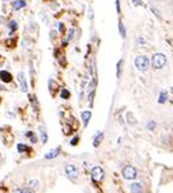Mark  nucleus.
<instances>
[{
  "instance_id": "5701e85b",
  "label": "nucleus",
  "mask_w": 173,
  "mask_h": 193,
  "mask_svg": "<svg viewBox=\"0 0 173 193\" xmlns=\"http://www.w3.org/2000/svg\"><path fill=\"white\" fill-rule=\"evenodd\" d=\"M78 142H79V137H78V136H75L74 139L71 140V146H77V144H78Z\"/></svg>"
},
{
  "instance_id": "f3484780",
  "label": "nucleus",
  "mask_w": 173,
  "mask_h": 193,
  "mask_svg": "<svg viewBox=\"0 0 173 193\" xmlns=\"http://www.w3.org/2000/svg\"><path fill=\"white\" fill-rule=\"evenodd\" d=\"M47 140H48L47 131H45L44 127H41V142H42V143H47Z\"/></svg>"
},
{
  "instance_id": "f8f14e48",
  "label": "nucleus",
  "mask_w": 173,
  "mask_h": 193,
  "mask_svg": "<svg viewBox=\"0 0 173 193\" xmlns=\"http://www.w3.org/2000/svg\"><path fill=\"white\" fill-rule=\"evenodd\" d=\"M130 189H131V192H132V193H142V192H143V188H142V185L139 182L132 184L130 186Z\"/></svg>"
},
{
  "instance_id": "7ed1b4c3",
  "label": "nucleus",
  "mask_w": 173,
  "mask_h": 193,
  "mask_svg": "<svg viewBox=\"0 0 173 193\" xmlns=\"http://www.w3.org/2000/svg\"><path fill=\"white\" fill-rule=\"evenodd\" d=\"M136 169L134 167V166H126V167L123 169V176L126 180H134L135 177H136Z\"/></svg>"
},
{
  "instance_id": "2eb2a0df",
  "label": "nucleus",
  "mask_w": 173,
  "mask_h": 193,
  "mask_svg": "<svg viewBox=\"0 0 173 193\" xmlns=\"http://www.w3.org/2000/svg\"><path fill=\"white\" fill-rule=\"evenodd\" d=\"M119 31H120V35L123 37V38H126V34H127V31H126V27H124V23L121 21L119 22Z\"/></svg>"
},
{
  "instance_id": "f03ea898",
  "label": "nucleus",
  "mask_w": 173,
  "mask_h": 193,
  "mask_svg": "<svg viewBox=\"0 0 173 193\" xmlns=\"http://www.w3.org/2000/svg\"><path fill=\"white\" fill-rule=\"evenodd\" d=\"M165 64H166V56L164 53H156L153 54L151 59V65L154 69H161L164 68Z\"/></svg>"
},
{
  "instance_id": "4be33fe9",
  "label": "nucleus",
  "mask_w": 173,
  "mask_h": 193,
  "mask_svg": "<svg viewBox=\"0 0 173 193\" xmlns=\"http://www.w3.org/2000/svg\"><path fill=\"white\" fill-rule=\"evenodd\" d=\"M30 186H32V188H37V186H38V181H37V180H33V181H30Z\"/></svg>"
},
{
  "instance_id": "a878e982",
  "label": "nucleus",
  "mask_w": 173,
  "mask_h": 193,
  "mask_svg": "<svg viewBox=\"0 0 173 193\" xmlns=\"http://www.w3.org/2000/svg\"><path fill=\"white\" fill-rule=\"evenodd\" d=\"M56 37H57V31H56V30H52V31H51V40L53 41Z\"/></svg>"
},
{
  "instance_id": "39448f33",
  "label": "nucleus",
  "mask_w": 173,
  "mask_h": 193,
  "mask_svg": "<svg viewBox=\"0 0 173 193\" xmlns=\"http://www.w3.org/2000/svg\"><path fill=\"white\" fill-rule=\"evenodd\" d=\"M66 174L72 180H77L78 178V169L75 167L74 165H67L66 166Z\"/></svg>"
},
{
  "instance_id": "4468645a",
  "label": "nucleus",
  "mask_w": 173,
  "mask_h": 193,
  "mask_svg": "<svg viewBox=\"0 0 173 193\" xmlns=\"http://www.w3.org/2000/svg\"><path fill=\"white\" fill-rule=\"evenodd\" d=\"M8 29H10V33L12 34V33L18 29V23H17V21H10V22H8Z\"/></svg>"
},
{
  "instance_id": "f257e3e1",
  "label": "nucleus",
  "mask_w": 173,
  "mask_h": 193,
  "mask_svg": "<svg viewBox=\"0 0 173 193\" xmlns=\"http://www.w3.org/2000/svg\"><path fill=\"white\" fill-rule=\"evenodd\" d=\"M134 64H135V68H136L138 71L145 72V71H147L149 67H150V60H149L147 56H145V54H139V56L135 57Z\"/></svg>"
},
{
  "instance_id": "393cba45",
  "label": "nucleus",
  "mask_w": 173,
  "mask_h": 193,
  "mask_svg": "<svg viewBox=\"0 0 173 193\" xmlns=\"http://www.w3.org/2000/svg\"><path fill=\"white\" fill-rule=\"evenodd\" d=\"M116 11H117V14L121 12V8H120V0H116Z\"/></svg>"
},
{
  "instance_id": "ddd939ff",
  "label": "nucleus",
  "mask_w": 173,
  "mask_h": 193,
  "mask_svg": "<svg viewBox=\"0 0 173 193\" xmlns=\"http://www.w3.org/2000/svg\"><path fill=\"white\" fill-rule=\"evenodd\" d=\"M166 98H168V92L165 90H162V91H161V94H160V96H158V103H165V102H166Z\"/></svg>"
},
{
  "instance_id": "2f4dec72",
  "label": "nucleus",
  "mask_w": 173,
  "mask_h": 193,
  "mask_svg": "<svg viewBox=\"0 0 173 193\" xmlns=\"http://www.w3.org/2000/svg\"><path fill=\"white\" fill-rule=\"evenodd\" d=\"M12 193H22V189H15Z\"/></svg>"
},
{
  "instance_id": "9d476101",
  "label": "nucleus",
  "mask_w": 173,
  "mask_h": 193,
  "mask_svg": "<svg viewBox=\"0 0 173 193\" xmlns=\"http://www.w3.org/2000/svg\"><path fill=\"white\" fill-rule=\"evenodd\" d=\"M90 118H91V112H90V110H85V112L82 113V121H83L85 127H87Z\"/></svg>"
},
{
  "instance_id": "7c9ffc66",
  "label": "nucleus",
  "mask_w": 173,
  "mask_h": 193,
  "mask_svg": "<svg viewBox=\"0 0 173 193\" xmlns=\"http://www.w3.org/2000/svg\"><path fill=\"white\" fill-rule=\"evenodd\" d=\"M22 193H32L29 189H22Z\"/></svg>"
},
{
  "instance_id": "412c9836",
  "label": "nucleus",
  "mask_w": 173,
  "mask_h": 193,
  "mask_svg": "<svg viewBox=\"0 0 173 193\" xmlns=\"http://www.w3.org/2000/svg\"><path fill=\"white\" fill-rule=\"evenodd\" d=\"M127 117H128V122H130V124L131 125H135V118H134V116H132V114H131V113H127Z\"/></svg>"
},
{
  "instance_id": "aec40b11",
  "label": "nucleus",
  "mask_w": 173,
  "mask_h": 193,
  "mask_svg": "<svg viewBox=\"0 0 173 193\" xmlns=\"http://www.w3.org/2000/svg\"><path fill=\"white\" fill-rule=\"evenodd\" d=\"M26 136L27 137H30V140H32V143H36L37 142V137H36V135H33V132H26Z\"/></svg>"
},
{
  "instance_id": "423d86ee",
  "label": "nucleus",
  "mask_w": 173,
  "mask_h": 193,
  "mask_svg": "<svg viewBox=\"0 0 173 193\" xmlns=\"http://www.w3.org/2000/svg\"><path fill=\"white\" fill-rule=\"evenodd\" d=\"M18 80H19V83H21V88H22V91H27V82H26V78H25V73L23 72H19L18 73Z\"/></svg>"
},
{
  "instance_id": "9b49d317",
  "label": "nucleus",
  "mask_w": 173,
  "mask_h": 193,
  "mask_svg": "<svg viewBox=\"0 0 173 193\" xmlns=\"http://www.w3.org/2000/svg\"><path fill=\"white\" fill-rule=\"evenodd\" d=\"M59 153H60V148H59V147H57V148H53V150H51L49 153L45 155V159H53V158L57 157Z\"/></svg>"
},
{
  "instance_id": "dca6fc26",
  "label": "nucleus",
  "mask_w": 173,
  "mask_h": 193,
  "mask_svg": "<svg viewBox=\"0 0 173 193\" xmlns=\"http://www.w3.org/2000/svg\"><path fill=\"white\" fill-rule=\"evenodd\" d=\"M123 64H124V61H123V59H120L119 63H117V78L120 79L121 78V72H123Z\"/></svg>"
},
{
  "instance_id": "c756f323",
  "label": "nucleus",
  "mask_w": 173,
  "mask_h": 193,
  "mask_svg": "<svg viewBox=\"0 0 173 193\" xmlns=\"http://www.w3.org/2000/svg\"><path fill=\"white\" fill-rule=\"evenodd\" d=\"M138 42L139 44H145V40L143 38H138Z\"/></svg>"
},
{
  "instance_id": "20e7f679",
  "label": "nucleus",
  "mask_w": 173,
  "mask_h": 193,
  "mask_svg": "<svg viewBox=\"0 0 173 193\" xmlns=\"http://www.w3.org/2000/svg\"><path fill=\"white\" fill-rule=\"evenodd\" d=\"M104 176H105V172H104L102 167H100V166L93 167V170H91V178L94 181H102Z\"/></svg>"
},
{
  "instance_id": "c85d7f7f",
  "label": "nucleus",
  "mask_w": 173,
  "mask_h": 193,
  "mask_svg": "<svg viewBox=\"0 0 173 193\" xmlns=\"http://www.w3.org/2000/svg\"><path fill=\"white\" fill-rule=\"evenodd\" d=\"M132 4L134 6H141L142 2H141V0H132Z\"/></svg>"
},
{
  "instance_id": "6e6552de",
  "label": "nucleus",
  "mask_w": 173,
  "mask_h": 193,
  "mask_svg": "<svg viewBox=\"0 0 173 193\" xmlns=\"http://www.w3.org/2000/svg\"><path fill=\"white\" fill-rule=\"evenodd\" d=\"M26 7V2L25 0H15L12 2V10L14 11H18V10H22Z\"/></svg>"
},
{
  "instance_id": "cd10ccee",
  "label": "nucleus",
  "mask_w": 173,
  "mask_h": 193,
  "mask_svg": "<svg viewBox=\"0 0 173 193\" xmlns=\"http://www.w3.org/2000/svg\"><path fill=\"white\" fill-rule=\"evenodd\" d=\"M59 30L63 34V31H64V25H63V23H59Z\"/></svg>"
},
{
  "instance_id": "bb28decb",
  "label": "nucleus",
  "mask_w": 173,
  "mask_h": 193,
  "mask_svg": "<svg viewBox=\"0 0 173 193\" xmlns=\"http://www.w3.org/2000/svg\"><path fill=\"white\" fill-rule=\"evenodd\" d=\"M72 38H74V30L71 29V30L68 31V41H70V40H72Z\"/></svg>"
},
{
  "instance_id": "b1692460",
  "label": "nucleus",
  "mask_w": 173,
  "mask_h": 193,
  "mask_svg": "<svg viewBox=\"0 0 173 193\" xmlns=\"http://www.w3.org/2000/svg\"><path fill=\"white\" fill-rule=\"evenodd\" d=\"M154 128H156V122H154V121H150L149 124H147V129H151V131H153Z\"/></svg>"
},
{
  "instance_id": "6ab92c4d",
  "label": "nucleus",
  "mask_w": 173,
  "mask_h": 193,
  "mask_svg": "<svg viewBox=\"0 0 173 193\" xmlns=\"http://www.w3.org/2000/svg\"><path fill=\"white\" fill-rule=\"evenodd\" d=\"M60 96H62L63 99H68L70 98V91L66 90V88H63L62 92H60Z\"/></svg>"
},
{
  "instance_id": "0eeeda50",
  "label": "nucleus",
  "mask_w": 173,
  "mask_h": 193,
  "mask_svg": "<svg viewBox=\"0 0 173 193\" xmlns=\"http://www.w3.org/2000/svg\"><path fill=\"white\" fill-rule=\"evenodd\" d=\"M0 80L4 82V83H10L12 80V75L8 71H0Z\"/></svg>"
},
{
  "instance_id": "1a4fd4ad",
  "label": "nucleus",
  "mask_w": 173,
  "mask_h": 193,
  "mask_svg": "<svg viewBox=\"0 0 173 193\" xmlns=\"http://www.w3.org/2000/svg\"><path fill=\"white\" fill-rule=\"evenodd\" d=\"M102 140H104V132H98L97 133V136L94 137V140H93V146L94 147H98L101 143H102Z\"/></svg>"
},
{
  "instance_id": "a211bd4d",
  "label": "nucleus",
  "mask_w": 173,
  "mask_h": 193,
  "mask_svg": "<svg viewBox=\"0 0 173 193\" xmlns=\"http://www.w3.org/2000/svg\"><path fill=\"white\" fill-rule=\"evenodd\" d=\"M17 148H18L19 153H26V151H30V148L27 146H25V144H18Z\"/></svg>"
}]
</instances>
